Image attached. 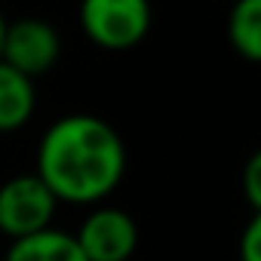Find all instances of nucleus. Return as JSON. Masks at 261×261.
<instances>
[{
	"label": "nucleus",
	"mask_w": 261,
	"mask_h": 261,
	"mask_svg": "<svg viewBox=\"0 0 261 261\" xmlns=\"http://www.w3.org/2000/svg\"><path fill=\"white\" fill-rule=\"evenodd\" d=\"M126 172L120 133L101 117L68 114L49 123L37 148V178L56 203L92 206L117 191Z\"/></svg>",
	"instance_id": "obj_1"
},
{
	"label": "nucleus",
	"mask_w": 261,
	"mask_h": 261,
	"mask_svg": "<svg viewBox=\"0 0 261 261\" xmlns=\"http://www.w3.org/2000/svg\"><path fill=\"white\" fill-rule=\"evenodd\" d=\"M83 34L101 49H133L151 31V7L145 0H86L80 7Z\"/></svg>",
	"instance_id": "obj_2"
},
{
	"label": "nucleus",
	"mask_w": 261,
	"mask_h": 261,
	"mask_svg": "<svg viewBox=\"0 0 261 261\" xmlns=\"http://www.w3.org/2000/svg\"><path fill=\"white\" fill-rule=\"evenodd\" d=\"M56 206V197L34 172L13 175L0 185V233H7L13 243L34 237L53 227Z\"/></svg>",
	"instance_id": "obj_3"
},
{
	"label": "nucleus",
	"mask_w": 261,
	"mask_h": 261,
	"mask_svg": "<svg viewBox=\"0 0 261 261\" xmlns=\"http://www.w3.org/2000/svg\"><path fill=\"white\" fill-rule=\"evenodd\" d=\"M86 261H133L139 249V224L126 209L98 206L74 233Z\"/></svg>",
	"instance_id": "obj_4"
},
{
	"label": "nucleus",
	"mask_w": 261,
	"mask_h": 261,
	"mask_svg": "<svg viewBox=\"0 0 261 261\" xmlns=\"http://www.w3.org/2000/svg\"><path fill=\"white\" fill-rule=\"evenodd\" d=\"M59 53H62V37L49 22L43 19H19L13 25L7 22L0 62L19 71L22 77L34 80L46 74L59 62Z\"/></svg>",
	"instance_id": "obj_5"
},
{
	"label": "nucleus",
	"mask_w": 261,
	"mask_h": 261,
	"mask_svg": "<svg viewBox=\"0 0 261 261\" xmlns=\"http://www.w3.org/2000/svg\"><path fill=\"white\" fill-rule=\"evenodd\" d=\"M37 105L34 80L22 77L10 65L0 62V133H16L22 129Z\"/></svg>",
	"instance_id": "obj_6"
},
{
	"label": "nucleus",
	"mask_w": 261,
	"mask_h": 261,
	"mask_svg": "<svg viewBox=\"0 0 261 261\" xmlns=\"http://www.w3.org/2000/svg\"><path fill=\"white\" fill-rule=\"evenodd\" d=\"M4 261H86V258H83L74 233L46 227L34 237L16 240Z\"/></svg>",
	"instance_id": "obj_7"
},
{
	"label": "nucleus",
	"mask_w": 261,
	"mask_h": 261,
	"mask_svg": "<svg viewBox=\"0 0 261 261\" xmlns=\"http://www.w3.org/2000/svg\"><path fill=\"white\" fill-rule=\"evenodd\" d=\"M227 40L246 62H261V0H240L230 10Z\"/></svg>",
	"instance_id": "obj_8"
},
{
	"label": "nucleus",
	"mask_w": 261,
	"mask_h": 261,
	"mask_svg": "<svg viewBox=\"0 0 261 261\" xmlns=\"http://www.w3.org/2000/svg\"><path fill=\"white\" fill-rule=\"evenodd\" d=\"M243 191L252 206V212L261 209V154H252L246 169H243Z\"/></svg>",
	"instance_id": "obj_9"
},
{
	"label": "nucleus",
	"mask_w": 261,
	"mask_h": 261,
	"mask_svg": "<svg viewBox=\"0 0 261 261\" xmlns=\"http://www.w3.org/2000/svg\"><path fill=\"white\" fill-rule=\"evenodd\" d=\"M240 261H261V215L258 212H252L240 237Z\"/></svg>",
	"instance_id": "obj_10"
},
{
	"label": "nucleus",
	"mask_w": 261,
	"mask_h": 261,
	"mask_svg": "<svg viewBox=\"0 0 261 261\" xmlns=\"http://www.w3.org/2000/svg\"><path fill=\"white\" fill-rule=\"evenodd\" d=\"M4 34H7V19L0 16V49H4Z\"/></svg>",
	"instance_id": "obj_11"
}]
</instances>
